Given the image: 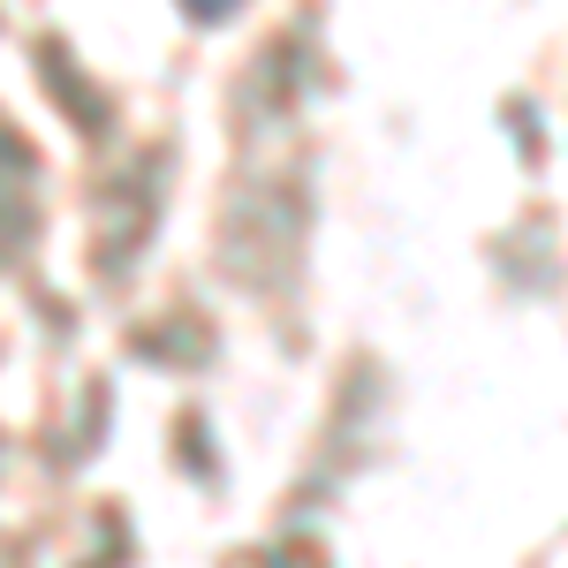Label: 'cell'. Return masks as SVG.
<instances>
[{
    "instance_id": "obj_1",
    "label": "cell",
    "mask_w": 568,
    "mask_h": 568,
    "mask_svg": "<svg viewBox=\"0 0 568 568\" xmlns=\"http://www.w3.org/2000/svg\"><path fill=\"white\" fill-rule=\"evenodd\" d=\"M205 8H220V0H205Z\"/></svg>"
}]
</instances>
